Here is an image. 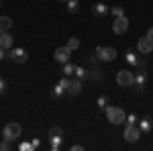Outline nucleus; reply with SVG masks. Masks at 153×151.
<instances>
[{
  "instance_id": "nucleus-1",
  "label": "nucleus",
  "mask_w": 153,
  "mask_h": 151,
  "mask_svg": "<svg viewBox=\"0 0 153 151\" xmlns=\"http://www.w3.org/2000/svg\"><path fill=\"white\" fill-rule=\"evenodd\" d=\"M106 121L110 125H125V118H127V112L120 108V106H106Z\"/></svg>"
},
{
  "instance_id": "nucleus-2",
  "label": "nucleus",
  "mask_w": 153,
  "mask_h": 151,
  "mask_svg": "<svg viewBox=\"0 0 153 151\" xmlns=\"http://www.w3.org/2000/svg\"><path fill=\"white\" fill-rule=\"evenodd\" d=\"M21 135H23V127L19 123H6L2 129V137L6 141H16L21 139Z\"/></svg>"
},
{
  "instance_id": "nucleus-3",
  "label": "nucleus",
  "mask_w": 153,
  "mask_h": 151,
  "mask_svg": "<svg viewBox=\"0 0 153 151\" xmlns=\"http://www.w3.org/2000/svg\"><path fill=\"white\" fill-rule=\"evenodd\" d=\"M117 84L123 88H131L135 86V74L131 70H118L117 71Z\"/></svg>"
},
{
  "instance_id": "nucleus-4",
  "label": "nucleus",
  "mask_w": 153,
  "mask_h": 151,
  "mask_svg": "<svg viewBox=\"0 0 153 151\" xmlns=\"http://www.w3.org/2000/svg\"><path fill=\"white\" fill-rule=\"evenodd\" d=\"M141 129H139V125H125V129H123V137H125V141H129V143H137V141L141 139Z\"/></svg>"
},
{
  "instance_id": "nucleus-5",
  "label": "nucleus",
  "mask_w": 153,
  "mask_h": 151,
  "mask_svg": "<svg viewBox=\"0 0 153 151\" xmlns=\"http://www.w3.org/2000/svg\"><path fill=\"white\" fill-rule=\"evenodd\" d=\"M117 49L114 47H96V57L98 61H114L117 59Z\"/></svg>"
},
{
  "instance_id": "nucleus-6",
  "label": "nucleus",
  "mask_w": 153,
  "mask_h": 151,
  "mask_svg": "<svg viewBox=\"0 0 153 151\" xmlns=\"http://www.w3.org/2000/svg\"><path fill=\"white\" fill-rule=\"evenodd\" d=\"M129 31V19L123 14V16H114L112 21V33L114 35H125Z\"/></svg>"
},
{
  "instance_id": "nucleus-7",
  "label": "nucleus",
  "mask_w": 153,
  "mask_h": 151,
  "mask_svg": "<svg viewBox=\"0 0 153 151\" xmlns=\"http://www.w3.org/2000/svg\"><path fill=\"white\" fill-rule=\"evenodd\" d=\"M137 53L139 55H149V53H153V39L151 37L145 35L137 41Z\"/></svg>"
},
{
  "instance_id": "nucleus-8",
  "label": "nucleus",
  "mask_w": 153,
  "mask_h": 151,
  "mask_svg": "<svg viewBox=\"0 0 153 151\" xmlns=\"http://www.w3.org/2000/svg\"><path fill=\"white\" fill-rule=\"evenodd\" d=\"M6 57L12 59L14 63H27L29 53H27V49H23V47H14V49H10V53H6Z\"/></svg>"
},
{
  "instance_id": "nucleus-9",
  "label": "nucleus",
  "mask_w": 153,
  "mask_h": 151,
  "mask_svg": "<svg viewBox=\"0 0 153 151\" xmlns=\"http://www.w3.org/2000/svg\"><path fill=\"white\" fill-rule=\"evenodd\" d=\"M70 57H71V49L68 45L65 47H57L55 53H53V59H55L57 63H61V65H63L65 61H70Z\"/></svg>"
},
{
  "instance_id": "nucleus-10",
  "label": "nucleus",
  "mask_w": 153,
  "mask_h": 151,
  "mask_svg": "<svg viewBox=\"0 0 153 151\" xmlns=\"http://www.w3.org/2000/svg\"><path fill=\"white\" fill-rule=\"evenodd\" d=\"M147 78H149V74H147V70H139L137 71V76H135V90L141 94L143 90H145V84H147Z\"/></svg>"
},
{
  "instance_id": "nucleus-11",
  "label": "nucleus",
  "mask_w": 153,
  "mask_h": 151,
  "mask_svg": "<svg viewBox=\"0 0 153 151\" xmlns=\"http://www.w3.org/2000/svg\"><path fill=\"white\" fill-rule=\"evenodd\" d=\"M68 94L70 96H80L82 94V80L80 78H70V86H68Z\"/></svg>"
},
{
  "instance_id": "nucleus-12",
  "label": "nucleus",
  "mask_w": 153,
  "mask_h": 151,
  "mask_svg": "<svg viewBox=\"0 0 153 151\" xmlns=\"http://www.w3.org/2000/svg\"><path fill=\"white\" fill-rule=\"evenodd\" d=\"M110 12V8L106 6V4H102V2H96L94 6H92V14H94L96 19H102V16H106Z\"/></svg>"
},
{
  "instance_id": "nucleus-13",
  "label": "nucleus",
  "mask_w": 153,
  "mask_h": 151,
  "mask_svg": "<svg viewBox=\"0 0 153 151\" xmlns=\"http://www.w3.org/2000/svg\"><path fill=\"white\" fill-rule=\"evenodd\" d=\"M12 45H14V39H12L10 33H2L0 35V47H4L6 51H10Z\"/></svg>"
},
{
  "instance_id": "nucleus-14",
  "label": "nucleus",
  "mask_w": 153,
  "mask_h": 151,
  "mask_svg": "<svg viewBox=\"0 0 153 151\" xmlns=\"http://www.w3.org/2000/svg\"><path fill=\"white\" fill-rule=\"evenodd\" d=\"M139 125V129H141V133H151V129H153V121H151V116H143L141 121L137 123Z\"/></svg>"
},
{
  "instance_id": "nucleus-15",
  "label": "nucleus",
  "mask_w": 153,
  "mask_h": 151,
  "mask_svg": "<svg viewBox=\"0 0 153 151\" xmlns=\"http://www.w3.org/2000/svg\"><path fill=\"white\" fill-rule=\"evenodd\" d=\"M12 27V19L10 16H0V35L2 33H8Z\"/></svg>"
},
{
  "instance_id": "nucleus-16",
  "label": "nucleus",
  "mask_w": 153,
  "mask_h": 151,
  "mask_svg": "<svg viewBox=\"0 0 153 151\" xmlns=\"http://www.w3.org/2000/svg\"><path fill=\"white\" fill-rule=\"evenodd\" d=\"M65 94H68V92H65V88H61L59 84H55V86L51 88V98H55V100H61Z\"/></svg>"
},
{
  "instance_id": "nucleus-17",
  "label": "nucleus",
  "mask_w": 153,
  "mask_h": 151,
  "mask_svg": "<svg viewBox=\"0 0 153 151\" xmlns=\"http://www.w3.org/2000/svg\"><path fill=\"white\" fill-rule=\"evenodd\" d=\"M125 59H127V63H129V65H139V55H137V53H135V51H127V53H125Z\"/></svg>"
},
{
  "instance_id": "nucleus-18",
  "label": "nucleus",
  "mask_w": 153,
  "mask_h": 151,
  "mask_svg": "<svg viewBox=\"0 0 153 151\" xmlns=\"http://www.w3.org/2000/svg\"><path fill=\"white\" fill-rule=\"evenodd\" d=\"M76 68H78L76 63L65 61V63H63V68H61V74H63V76H68V78H71V76H74V71H76Z\"/></svg>"
},
{
  "instance_id": "nucleus-19",
  "label": "nucleus",
  "mask_w": 153,
  "mask_h": 151,
  "mask_svg": "<svg viewBox=\"0 0 153 151\" xmlns=\"http://www.w3.org/2000/svg\"><path fill=\"white\" fill-rule=\"evenodd\" d=\"M74 76H76V78H80V80H86V78H90V71L86 70V68H82V65H78V68H76V71H74Z\"/></svg>"
},
{
  "instance_id": "nucleus-20",
  "label": "nucleus",
  "mask_w": 153,
  "mask_h": 151,
  "mask_svg": "<svg viewBox=\"0 0 153 151\" xmlns=\"http://www.w3.org/2000/svg\"><path fill=\"white\" fill-rule=\"evenodd\" d=\"M61 141H63V137H49V147L53 151H59L61 149Z\"/></svg>"
},
{
  "instance_id": "nucleus-21",
  "label": "nucleus",
  "mask_w": 153,
  "mask_h": 151,
  "mask_svg": "<svg viewBox=\"0 0 153 151\" xmlns=\"http://www.w3.org/2000/svg\"><path fill=\"white\" fill-rule=\"evenodd\" d=\"M65 6H68V12L76 14V12L80 10V0H68V2H65Z\"/></svg>"
},
{
  "instance_id": "nucleus-22",
  "label": "nucleus",
  "mask_w": 153,
  "mask_h": 151,
  "mask_svg": "<svg viewBox=\"0 0 153 151\" xmlns=\"http://www.w3.org/2000/svg\"><path fill=\"white\" fill-rule=\"evenodd\" d=\"M68 47H70L71 51L80 49V39H78V37H70V39H68Z\"/></svg>"
},
{
  "instance_id": "nucleus-23",
  "label": "nucleus",
  "mask_w": 153,
  "mask_h": 151,
  "mask_svg": "<svg viewBox=\"0 0 153 151\" xmlns=\"http://www.w3.org/2000/svg\"><path fill=\"white\" fill-rule=\"evenodd\" d=\"M49 137H63V129L61 127H51L49 129Z\"/></svg>"
},
{
  "instance_id": "nucleus-24",
  "label": "nucleus",
  "mask_w": 153,
  "mask_h": 151,
  "mask_svg": "<svg viewBox=\"0 0 153 151\" xmlns=\"http://www.w3.org/2000/svg\"><path fill=\"white\" fill-rule=\"evenodd\" d=\"M19 149H21V151H35V147H33V143H27V141H23V143L19 145Z\"/></svg>"
},
{
  "instance_id": "nucleus-25",
  "label": "nucleus",
  "mask_w": 153,
  "mask_h": 151,
  "mask_svg": "<svg viewBox=\"0 0 153 151\" xmlns=\"http://www.w3.org/2000/svg\"><path fill=\"white\" fill-rule=\"evenodd\" d=\"M110 12H112V14H114V16H123V14H125V8H123V6H112V8H110Z\"/></svg>"
},
{
  "instance_id": "nucleus-26",
  "label": "nucleus",
  "mask_w": 153,
  "mask_h": 151,
  "mask_svg": "<svg viewBox=\"0 0 153 151\" xmlns=\"http://www.w3.org/2000/svg\"><path fill=\"white\" fill-rule=\"evenodd\" d=\"M106 106H108V98H106V96H100V98H98V108L104 110Z\"/></svg>"
},
{
  "instance_id": "nucleus-27",
  "label": "nucleus",
  "mask_w": 153,
  "mask_h": 151,
  "mask_svg": "<svg viewBox=\"0 0 153 151\" xmlns=\"http://www.w3.org/2000/svg\"><path fill=\"white\" fill-rule=\"evenodd\" d=\"M6 90H8V86H6V80L0 76V96H4V94H6Z\"/></svg>"
},
{
  "instance_id": "nucleus-28",
  "label": "nucleus",
  "mask_w": 153,
  "mask_h": 151,
  "mask_svg": "<svg viewBox=\"0 0 153 151\" xmlns=\"http://www.w3.org/2000/svg\"><path fill=\"white\" fill-rule=\"evenodd\" d=\"M139 121H137V116L135 115H127V118H125V125H137Z\"/></svg>"
},
{
  "instance_id": "nucleus-29",
  "label": "nucleus",
  "mask_w": 153,
  "mask_h": 151,
  "mask_svg": "<svg viewBox=\"0 0 153 151\" xmlns=\"http://www.w3.org/2000/svg\"><path fill=\"white\" fill-rule=\"evenodd\" d=\"M90 78H92V80H100V78H102V74H100V70H98V68H94V70H90Z\"/></svg>"
},
{
  "instance_id": "nucleus-30",
  "label": "nucleus",
  "mask_w": 153,
  "mask_h": 151,
  "mask_svg": "<svg viewBox=\"0 0 153 151\" xmlns=\"http://www.w3.org/2000/svg\"><path fill=\"white\" fill-rule=\"evenodd\" d=\"M8 149H10V141L4 139L2 143H0V151H8Z\"/></svg>"
},
{
  "instance_id": "nucleus-31",
  "label": "nucleus",
  "mask_w": 153,
  "mask_h": 151,
  "mask_svg": "<svg viewBox=\"0 0 153 151\" xmlns=\"http://www.w3.org/2000/svg\"><path fill=\"white\" fill-rule=\"evenodd\" d=\"M70 151H84V147H82V145H71Z\"/></svg>"
},
{
  "instance_id": "nucleus-32",
  "label": "nucleus",
  "mask_w": 153,
  "mask_h": 151,
  "mask_svg": "<svg viewBox=\"0 0 153 151\" xmlns=\"http://www.w3.org/2000/svg\"><path fill=\"white\" fill-rule=\"evenodd\" d=\"M4 57H6V49H4V47H0V61H2Z\"/></svg>"
},
{
  "instance_id": "nucleus-33",
  "label": "nucleus",
  "mask_w": 153,
  "mask_h": 151,
  "mask_svg": "<svg viewBox=\"0 0 153 151\" xmlns=\"http://www.w3.org/2000/svg\"><path fill=\"white\" fill-rule=\"evenodd\" d=\"M31 143H33V147H35V149H37V147H41V141H39V139H33Z\"/></svg>"
},
{
  "instance_id": "nucleus-34",
  "label": "nucleus",
  "mask_w": 153,
  "mask_h": 151,
  "mask_svg": "<svg viewBox=\"0 0 153 151\" xmlns=\"http://www.w3.org/2000/svg\"><path fill=\"white\" fill-rule=\"evenodd\" d=\"M147 37H151V39H153V27H151V29H147Z\"/></svg>"
},
{
  "instance_id": "nucleus-35",
  "label": "nucleus",
  "mask_w": 153,
  "mask_h": 151,
  "mask_svg": "<svg viewBox=\"0 0 153 151\" xmlns=\"http://www.w3.org/2000/svg\"><path fill=\"white\" fill-rule=\"evenodd\" d=\"M57 2H68V0H57Z\"/></svg>"
},
{
  "instance_id": "nucleus-36",
  "label": "nucleus",
  "mask_w": 153,
  "mask_h": 151,
  "mask_svg": "<svg viewBox=\"0 0 153 151\" xmlns=\"http://www.w3.org/2000/svg\"><path fill=\"white\" fill-rule=\"evenodd\" d=\"M0 6H2V0H0Z\"/></svg>"
}]
</instances>
